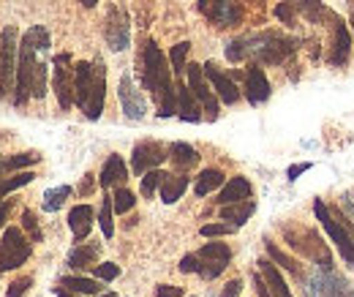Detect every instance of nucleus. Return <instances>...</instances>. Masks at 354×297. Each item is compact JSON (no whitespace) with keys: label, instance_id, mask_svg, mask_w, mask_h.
Segmentation results:
<instances>
[{"label":"nucleus","instance_id":"2f4dec72","mask_svg":"<svg viewBox=\"0 0 354 297\" xmlns=\"http://www.w3.org/2000/svg\"><path fill=\"white\" fill-rule=\"evenodd\" d=\"M112 213H115L112 197H104V199H101V213H98V224H101V232H104L106 240L115 237V221H112Z\"/></svg>","mask_w":354,"mask_h":297},{"label":"nucleus","instance_id":"6e6552de","mask_svg":"<svg viewBox=\"0 0 354 297\" xmlns=\"http://www.w3.org/2000/svg\"><path fill=\"white\" fill-rule=\"evenodd\" d=\"M104 39L109 44V49L123 52L131 42V25H129V14L123 6H109L106 11V22H104Z\"/></svg>","mask_w":354,"mask_h":297},{"label":"nucleus","instance_id":"ea45409f","mask_svg":"<svg viewBox=\"0 0 354 297\" xmlns=\"http://www.w3.org/2000/svg\"><path fill=\"white\" fill-rule=\"evenodd\" d=\"M234 232H237L234 224H205L199 229L202 237H226V235H234Z\"/></svg>","mask_w":354,"mask_h":297},{"label":"nucleus","instance_id":"49530a36","mask_svg":"<svg viewBox=\"0 0 354 297\" xmlns=\"http://www.w3.org/2000/svg\"><path fill=\"white\" fill-rule=\"evenodd\" d=\"M156 295L158 297H183V289H180V287H172V284H161V287L156 289Z\"/></svg>","mask_w":354,"mask_h":297},{"label":"nucleus","instance_id":"39448f33","mask_svg":"<svg viewBox=\"0 0 354 297\" xmlns=\"http://www.w3.org/2000/svg\"><path fill=\"white\" fill-rule=\"evenodd\" d=\"M30 254H33V240H28L22 235V229L8 226L0 240V273L22 267L30 259Z\"/></svg>","mask_w":354,"mask_h":297},{"label":"nucleus","instance_id":"cd10ccee","mask_svg":"<svg viewBox=\"0 0 354 297\" xmlns=\"http://www.w3.org/2000/svg\"><path fill=\"white\" fill-rule=\"evenodd\" d=\"M185 188H188V177L185 174H167L164 183H161V202L175 205L177 199L185 194Z\"/></svg>","mask_w":354,"mask_h":297},{"label":"nucleus","instance_id":"4c0bfd02","mask_svg":"<svg viewBox=\"0 0 354 297\" xmlns=\"http://www.w3.org/2000/svg\"><path fill=\"white\" fill-rule=\"evenodd\" d=\"M188 49H191V44L188 42H180L172 46V52H169V63H172V74H183L185 71V57H188Z\"/></svg>","mask_w":354,"mask_h":297},{"label":"nucleus","instance_id":"c9c22d12","mask_svg":"<svg viewBox=\"0 0 354 297\" xmlns=\"http://www.w3.org/2000/svg\"><path fill=\"white\" fill-rule=\"evenodd\" d=\"M164 177H167V174H164L161 170L145 172V174H142V197H145V199H150V197H153V194H156V191L161 188Z\"/></svg>","mask_w":354,"mask_h":297},{"label":"nucleus","instance_id":"393cba45","mask_svg":"<svg viewBox=\"0 0 354 297\" xmlns=\"http://www.w3.org/2000/svg\"><path fill=\"white\" fill-rule=\"evenodd\" d=\"M98 254H101V246H98V243H80V246L68 254V267H71V270H88V267H95Z\"/></svg>","mask_w":354,"mask_h":297},{"label":"nucleus","instance_id":"3c124183","mask_svg":"<svg viewBox=\"0 0 354 297\" xmlns=\"http://www.w3.org/2000/svg\"><path fill=\"white\" fill-rule=\"evenodd\" d=\"M55 295L57 297H82V295H77V292H71V289H66V287H55Z\"/></svg>","mask_w":354,"mask_h":297},{"label":"nucleus","instance_id":"e433bc0d","mask_svg":"<svg viewBox=\"0 0 354 297\" xmlns=\"http://www.w3.org/2000/svg\"><path fill=\"white\" fill-rule=\"evenodd\" d=\"M112 205H115V213H118V215H126V213L133 210L136 197H133L129 188H123V186H120V188L112 194Z\"/></svg>","mask_w":354,"mask_h":297},{"label":"nucleus","instance_id":"a19ab883","mask_svg":"<svg viewBox=\"0 0 354 297\" xmlns=\"http://www.w3.org/2000/svg\"><path fill=\"white\" fill-rule=\"evenodd\" d=\"M93 276H95L98 281H115V278L120 276V267H118L115 262H101V264L93 267Z\"/></svg>","mask_w":354,"mask_h":297},{"label":"nucleus","instance_id":"2eb2a0df","mask_svg":"<svg viewBox=\"0 0 354 297\" xmlns=\"http://www.w3.org/2000/svg\"><path fill=\"white\" fill-rule=\"evenodd\" d=\"M205 77L210 80V85H213V90H216V96L221 98L223 104H237V101H240V90H237V85H234V80L226 77L216 63H207V66H205Z\"/></svg>","mask_w":354,"mask_h":297},{"label":"nucleus","instance_id":"58836bf2","mask_svg":"<svg viewBox=\"0 0 354 297\" xmlns=\"http://www.w3.org/2000/svg\"><path fill=\"white\" fill-rule=\"evenodd\" d=\"M22 229L30 235L33 243H41V226H39V218L33 210H25L22 213Z\"/></svg>","mask_w":354,"mask_h":297},{"label":"nucleus","instance_id":"c756f323","mask_svg":"<svg viewBox=\"0 0 354 297\" xmlns=\"http://www.w3.org/2000/svg\"><path fill=\"white\" fill-rule=\"evenodd\" d=\"M60 287H66V289H71L77 295H98L101 292L98 278H85V276H63Z\"/></svg>","mask_w":354,"mask_h":297},{"label":"nucleus","instance_id":"dca6fc26","mask_svg":"<svg viewBox=\"0 0 354 297\" xmlns=\"http://www.w3.org/2000/svg\"><path fill=\"white\" fill-rule=\"evenodd\" d=\"M177 115H180V120H185V123H199L205 115H202V104H199V98L194 96V90L188 87V82L183 85V82H177Z\"/></svg>","mask_w":354,"mask_h":297},{"label":"nucleus","instance_id":"9d476101","mask_svg":"<svg viewBox=\"0 0 354 297\" xmlns=\"http://www.w3.org/2000/svg\"><path fill=\"white\" fill-rule=\"evenodd\" d=\"M196 256H199V276L205 281H213L226 270V264L232 259V249L226 243H207L196 251Z\"/></svg>","mask_w":354,"mask_h":297},{"label":"nucleus","instance_id":"c03bdc74","mask_svg":"<svg viewBox=\"0 0 354 297\" xmlns=\"http://www.w3.org/2000/svg\"><path fill=\"white\" fill-rule=\"evenodd\" d=\"M180 273H199V256L188 254L180 259Z\"/></svg>","mask_w":354,"mask_h":297},{"label":"nucleus","instance_id":"72a5a7b5","mask_svg":"<svg viewBox=\"0 0 354 297\" xmlns=\"http://www.w3.org/2000/svg\"><path fill=\"white\" fill-rule=\"evenodd\" d=\"M265 249H267V256L272 259V262H278L283 270H289V273H295V276H300V264H297V259H292L289 254H283L272 240H267L265 243Z\"/></svg>","mask_w":354,"mask_h":297},{"label":"nucleus","instance_id":"603ef678","mask_svg":"<svg viewBox=\"0 0 354 297\" xmlns=\"http://www.w3.org/2000/svg\"><path fill=\"white\" fill-rule=\"evenodd\" d=\"M80 3H82V6H85V8H93V6H95V3H98V0H80Z\"/></svg>","mask_w":354,"mask_h":297},{"label":"nucleus","instance_id":"8fccbe9b","mask_svg":"<svg viewBox=\"0 0 354 297\" xmlns=\"http://www.w3.org/2000/svg\"><path fill=\"white\" fill-rule=\"evenodd\" d=\"M8 213H11V202H0V229L6 226V218H8Z\"/></svg>","mask_w":354,"mask_h":297},{"label":"nucleus","instance_id":"f704fd0d","mask_svg":"<svg viewBox=\"0 0 354 297\" xmlns=\"http://www.w3.org/2000/svg\"><path fill=\"white\" fill-rule=\"evenodd\" d=\"M33 172H17V174H11V177H3L0 180V199L6 197V194H11V191H17V188H22V186H28V183H33Z\"/></svg>","mask_w":354,"mask_h":297},{"label":"nucleus","instance_id":"ddd939ff","mask_svg":"<svg viewBox=\"0 0 354 297\" xmlns=\"http://www.w3.org/2000/svg\"><path fill=\"white\" fill-rule=\"evenodd\" d=\"M104 98H106V66L101 57L93 60V82H90V96L85 104V118L88 120H98L104 112Z\"/></svg>","mask_w":354,"mask_h":297},{"label":"nucleus","instance_id":"a18cd8bd","mask_svg":"<svg viewBox=\"0 0 354 297\" xmlns=\"http://www.w3.org/2000/svg\"><path fill=\"white\" fill-rule=\"evenodd\" d=\"M240 292H243V281L234 278V281H229V284L223 287V292L218 297H240Z\"/></svg>","mask_w":354,"mask_h":297},{"label":"nucleus","instance_id":"79ce46f5","mask_svg":"<svg viewBox=\"0 0 354 297\" xmlns=\"http://www.w3.org/2000/svg\"><path fill=\"white\" fill-rule=\"evenodd\" d=\"M275 17H278L283 25H295V22H297V6H295V3H278V6H275Z\"/></svg>","mask_w":354,"mask_h":297},{"label":"nucleus","instance_id":"7c9ffc66","mask_svg":"<svg viewBox=\"0 0 354 297\" xmlns=\"http://www.w3.org/2000/svg\"><path fill=\"white\" fill-rule=\"evenodd\" d=\"M223 183H226V177H223L221 170H205L199 177H196V183H194V191H196V197H207L210 191H216V188H221Z\"/></svg>","mask_w":354,"mask_h":297},{"label":"nucleus","instance_id":"1a4fd4ad","mask_svg":"<svg viewBox=\"0 0 354 297\" xmlns=\"http://www.w3.org/2000/svg\"><path fill=\"white\" fill-rule=\"evenodd\" d=\"M286 240H289V246L295 249V251H300V254L310 256L313 262H322V267H333V256L327 251V246L322 243V237L316 235V232H310V229H300L297 235L292 232V229H286Z\"/></svg>","mask_w":354,"mask_h":297},{"label":"nucleus","instance_id":"473e14b6","mask_svg":"<svg viewBox=\"0 0 354 297\" xmlns=\"http://www.w3.org/2000/svg\"><path fill=\"white\" fill-rule=\"evenodd\" d=\"M71 197V186H57V188H49L44 194V210L55 213L66 205V199Z\"/></svg>","mask_w":354,"mask_h":297},{"label":"nucleus","instance_id":"4468645a","mask_svg":"<svg viewBox=\"0 0 354 297\" xmlns=\"http://www.w3.org/2000/svg\"><path fill=\"white\" fill-rule=\"evenodd\" d=\"M118 98H120V107H123L126 118H131V120H142V118L147 115V101H145V96L133 87L131 74H123L120 87H118Z\"/></svg>","mask_w":354,"mask_h":297},{"label":"nucleus","instance_id":"09e8293b","mask_svg":"<svg viewBox=\"0 0 354 297\" xmlns=\"http://www.w3.org/2000/svg\"><path fill=\"white\" fill-rule=\"evenodd\" d=\"M310 164H295V167H289V180H297L303 172H308Z\"/></svg>","mask_w":354,"mask_h":297},{"label":"nucleus","instance_id":"9b49d317","mask_svg":"<svg viewBox=\"0 0 354 297\" xmlns=\"http://www.w3.org/2000/svg\"><path fill=\"white\" fill-rule=\"evenodd\" d=\"M199 11L216 22L218 28H234L243 19V3L240 0H199Z\"/></svg>","mask_w":354,"mask_h":297},{"label":"nucleus","instance_id":"f8f14e48","mask_svg":"<svg viewBox=\"0 0 354 297\" xmlns=\"http://www.w3.org/2000/svg\"><path fill=\"white\" fill-rule=\"evenodd\" d=\"M169 159V150L161 145V142H153V139H145V142H139L136 147H133L131 153V170L133 174H145V172L150 170H158L164 161Z\"/></svg>","mask_w":354,"mask_h":297},{"label":"nucleus","instance_id":"a211bd4d","mask_svg":"<svg viewBox=\"0 0 354 297\" xmlns=\"http://www.w3.org/2000/svg\"><path fill=\"white\" fill-rule=\"evenodd\" d=\"M93 221H95V213H93L90 205H77V208H71V213H68V226H71V235H74L77 243H82L90 235Z\"/></svg>","mask_w":354,"mask_h":297},{"label":"nucleus","instance_id":"5fc2aeb1","mask_svg":"<svg viewBox=\"0 0 354 297\" xmlns=\"http://www.w3.org/2000/svg\"><path fill=\"white\" fill-rule=\"evenodd\" d=\"M352 30H354V14H352Z\"/></svg>","mask_w":354,"mask_h":297},{"label":"nucleus","instance_id":"f3484780","mask_svg":"<svg viewBox=\"0 0 354 297\" xmlns=\"http://www.w3.org/2000/svg\"><path fill=\"white\" fill-rule=\"evenodd\" d=\"M270 93H272V87L267 82L265 71L257 63L248 66V71H245V98L251 104H265L267 98H270Z\"/></svg>","mask_w":354,"mask_h":297},{"label":"nucleus","instance_id":"20e7f679","mask_svg":"<svg viewBox=\"0 0 354 297\" xmlns=\"http://www.w3.org/2000/svg\"><path fill=\"white\" fill-rule=\"evenodd\" d=\"M19 33L14 25L0 33V96L17 93V60H19Z\"/></svg>","mask_w":354,"mask_h":297},{"label":"nucleus","instance_id":"6ab92c4d","mask_svg":"<svg viewBox=\"0 0 354 297\" xmlns=\"http://www.w3.org/2000/svg\"><path fill=\"white\" fill-rule=\"evenodd\" d=\"M349 49H352V36H349V28L338 19L333 25V52H330V63L333 66H344L349 60Z\"/></svg>","mask_w":354,"mask_h":297},{"label":"nucleus","instance_id":"aec40b11","mask_svg":"<svg viewBox=\"0 0 354 297\" xmlns=\"http://www.w3.org/2000/svg\"><path fill=\"white\" fill-rule=\"evenodd\" d=\"M295 6H297V11L313 22V25H335L338 22V17L322 3V0H295Z\"/></svg>","mask_w":354,"mask_h":297},{"label":"nucleus","instance_id":"b1692460","mask_svg":"<svg viewBox=\"0 0 354 297\" xmlns=\"http://www.w3.org/2000/svg\"><path fill=\"white\" fill-rule=\"evenodd\" d=\"M259 273L265 276L267 287H270V297H292L286 281H283V276L278 273V267L272 264L270 256H267V259H259Z\"/></svg>","mask_w":354,"mask_h":297},{"label":"nucleus","instance_id":"37998d69","mask_svg":"<svg viewBox=\"0 0 354 297\" xmlns=\"http://www.w3.org/2000/svg\"><path fill=\"white\" fill-rule=\"evenodd\" d=\"M30 287H33V278H30V276H22V278H17V281H11V284H8L6 297H22Z\"/></svg>","mask_w":354,"mask_h":297},{"label":"nucleus","instance_id":"7ed1b4c3","mask_svg":"<svg viewBox=\"0 0 354 297\" xmlns=\"http://www.w3.org/2000/svg\"><path fill=\"white\" fill-rule=\"evenodd\" d=\"M313 213H316V218L322 221L324 232H327V235L333 237V243L338 246L341 259H344L349 267H354V226L349 224V218H346L344 213L330 210L322 199L313 202Z\"/></svg>","mask_w":354,"mask_h":297},{"label":"nucleus","instance_id":"0eeeda50","mask_svg":"<svg viewBox=\"0 0 354 297\" xmlns=\"http://www.w3.org/2000/svg\"><path fill=\"white\" fill-rule=\"evenodd\" d=\"M185 74H188V87L194 90V96L199 98L202 109L207 112V120H218V98H216V93H213L210 80L205 77V66L188 63V66H185Z\"/></svg>","mask_w":354,"mask_h":297},{"label":"nucleus","instance_id":"864d4df0","mask_svg":"<svg viewBox=\"0 0 354 297\" xmlns=\"http://www.w3.org/2000/svg\"><path fill=\"white\" fill-rule=\"evenodd\" d=\"M98 297H115V295H112V292H101Z\"/></svg>","mask_w":354,"mask_h":297},{"label":"nucleus","instance_id":"4be33fe9","mask_svg":"<svg viewBox=\"0 0 354 297\" xmlns=\"http://www.w3.org/2000/svg\"><path fill=\"white\" fill-rule=\"evenodd\" d=\"M251 183H248V177H232V180H226L221 188V194H218V205H234V202H245V199H251Z\"/></svg>","mask_w":354,"mask_h":297},{"label":"nucleus","instance_id":"5701e85b","mask_svg":"<svg viewBox=\"0 0 354 297\" xmlns=\"http://www.w3.org/2000/svg\"><path fill=\"white\" fill-rule=\"evenodd\" d=\"M126 177H129V167H126V161H123L120 156H109V159H106V164H104V170H101L98 183H101V188H112V186H123V183H126Z\"/></svg>","mask_w":354,"mask_h":297},{"label":"nucleus","instance_id":"bb28decb","mask_svg":"<svg viewBox=\"0 0 354 297\" xmlns=\"http://www.w3.org/2000/svg\"><path fill=\"white\" fill-rule=\"evenodd\" d=\"M257 210V202L254 199H245V202H234V205H221V218L223 221H232L234 226H243Z\"/></svg>","mask_w":354,"mask_h":297},{"label":"nucleus","instance_id":"f257e3e1","mask_svg":"<svg viewBox=\"0 0 354 297\" xmlns=\"http://www.w3.org/2000/svg\"><path fill=\"white\" fill-rule=\"evenodd\" d=\"M52 46L49 30L44 25H33L22 42H19V60H17V93L14 104L25 107L30 98H44L46 96V60L44 55Z\"/></svg>","mask_w":354,"mask_h":297},{"label":"nucleus","instance_id":"c85d7f7f","mask_svg":"<svg viewBox=\"0 0 354 297\" xmlns=\"http://www.w3.org/2000/svg\"><path fill=\"white\" fill-rule=\"evenodd\" d=\"M39 161H41L39 153H17V156H6V159H0V180L8 177V172L33 167V164H39Z\"/></svg>","mask_w":354,"mask_h":297},{"label":"nucleus","instance_id":"f03ea898","mask_svg":"<svg viewBox=\"0 0 354 297\" xmlns=\"http://www.w3.org/2000/svg\"><path fill=\"white\" fill-rule=\"evenodd\" d=\"M142 85L158 101V118H172L177 112V85L172 82V69L167 55L156 42H147L142 49Z\"/></svg>","mask_w":354,"mask_h":297},{"label":"nucleus","instance_id":"412c9836","mask_svg":"<svg viewBox=\"0 0 354 297\" xmlns=\"http://www.w3.org/2000/svg\"><path fill=\"white\" fill-rule=\"evenodd\" d=\"M90 82H93V63L88 60H80L74 66V104L80 109H85L90 96Z\"/></svg>","mask_w":354,"mask_h":297},{"label":"nucleus","instance_id":"423d86ee","mask_svg":"<svg viewBox=\"0 0 354 297\" xmlns=\"http://www.w3.org/2000/svg\"><path fill=\"white\" fill-rule=\"evenodd\" d=\"M52 87H55L60 109H71L74 107V66H71L68 52H60L52 60Z\"/></svg>","mask_w":354,"mask_h":297},{"label":"nucleus","instance_id":"a878e982","mask_svg":"<svg viewBox=\"0 0 354 297\" xmlns=\"http://www.w3.org/2000/svg\"><path fill=\"white\" fill-rule=\"evenodd\" d=\"M169 161L175 164L177 170H191V167L199 164V153L188 142H172L169 145Z\"/></svg>","mask_w":354,"mask_h":297},{"label":"nucleus","instance_id":"de8ad7c7","mask_svg":"<svg viewBox=\"0 0 354 297\" xmlns=\"http://www.w3.org/2000/svg\"><path fill=\"white\" fill-rule=\"evenodd\" d=\"M254 287H257L259 297H270V287H267V281L262 273H254Z\"/></svg>","mask_w":354,"mask_h":297}]
</instances>
